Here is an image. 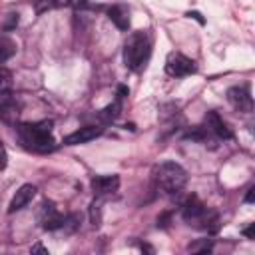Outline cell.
I'll return each mask as SVG.
<instances>
[{"label":"cell","instance_id":"cell-1","mask_svg":"<svg viewBox=\"0 0 255 255\" xmlns=\"http://www.w3.org/2000/svg\"><path fill=\"white\" fill-rule=\"evenodd\" d=\"M50 131H52L50 120H44L38 124H22L18 128L20 141L24 143V147L34 151H52L56 147V141Z\"/></svg>","mask_w":255,"mask_h":255},{"label":"cell","instance_id":"cell-2","mask_svg":"<svg viewBox=\"0 0 255 255\" xmlns=\"http://www.w3.org/2000/svg\"><path fill=\"white\" fill-rule=\"evenodd\" d=\"M149 54H151V40L145 32H133L124 44V62L133 72L145 66Z\"/></svg>","mask_w":255,"mask_h":255},{"label":"cell","instance_id":"cell-3","mask_svg":"<svg viewBox=\"0 0 255 255\" xmlns=\"http://www.w3.org/2000/svg\"><path fill=\"white\" fill-rule=\"evenodd\" d=\"M155 185L163 191V193H177L183 189V185L187 183V173L185 169L175 163V161H163L157 169H155Z\"/></svg>","mask_w":255,"mask_h":255},{"label":"cell","instance_id":"cell-4","mask_svg":"<svg viewBox=\"0 0 255 255\" xmlns=\"http://www.w3.org/2000/svg\"><path fill=\"white\" fill-rule=\"evenodd\" d=\"M195 70H197L195 62L183 54H169L165 60V72L173 78H183V76L195 74Z\"/></svg>","mask_w":255,"mask_h":255},{"label":"cell","instance_id":"cell-5","mask_svg":"<svg viewBox=\"0 0 255 255\" xmlns=\"http://www.w3.org/2000/svg\"><path fill=\"white\" fill-rule=\"evenodd\" d=\"M227 100H229V104L235 110H239L243 114H249L253 110V98H251V94H249V90L245 86H233V88H229L227 90Z\"/></svg>","mask_w":255,"mask_h":255},{"label":"cell","instance_id":"cell-6","mask_svg":"<svg viewBox=\"0 0 255 255\" xmlns=\"http://www.w3.org/2000/svg\"><path fill=\"white\" fill-rule=\"evenodd\" d=\"M102 131H104V128H100V126H84V128H80V129L68 133V135L64 137V143H66V145L88 143V141L96 139L98 135H102Z\"/></svg>","mask_w":255,"mask_h":255},{"label":"cell","instance_id":"cell-7","mask_svg":"<svg viewBox=\"0 0 255 255\" xmlns=\"http://www.w3.org/2000/svg\"><path fill=\"white\" fill-rule=\"evenodd\" d=\"M120 187V177L118 175H96L92 179V189L98 197H104V195H112L116 193Z\"/></svg>","mask_w":255,"mask_h":255},{"label":"cell","instance_id":"cell-8","mask_svg":"<svg viewBox=\"0 0 255 255\" xmlns=\"http://www.w3.org/2000/svg\"><path fill=\"white\" fill-rule=\"evenodd\" d=\"M36 191H38V189H36V185H32V183H24L22 187H18V191L14 193V197H12L10 205H8V213H14V211L24 209V207L34 199Z\"/></svg>","mask_w":255,"mask_h":255},{"label":"cell","instance_id":"cell-9","mask_svg":"<svg viewBox=\"0 0 255 255\" xmlns=\"http://www.w3.org/2000/svg\"><path fill=\"white\" fill-rule=\"evenodd\" d=\"M40 221H42V227L48 229V231H54V229H60L64 225V215L54 207V203H44L42 205V213H40Z\"/></svg>","mask_w":255,"mask_h":255},{"label":"cell","instance_id":"cell-10","mask_svg":"<svg viewBox=\"0 0 255 255\" xmlns=\"http://www.w3.org/2000/svg\"><path fill=\"white\" fill-rule=\"evenodd\" d=\"M207 209L197 197H189L183 205V219L185 221H205Z\"/></svg>","mask_w":255,"mask_h":255},{"label":"cell","instance_id":"cell-11","mask_svg":"<svg viewBox=\"0 0 255 255\" xmlns=\"http://www.w3.org/2000/svg\"><path fill=\"white\" fill-rule=\"evenodd\" d=\"M207 128H209L217 137H221V139H231V137H233V131H231L229 126L219 118L217 112H209V114H207Z\"/></svg>","mask_w":255,"mask_h":255},{"label":"cell","instance_id":"cell-12","mask_svg":"<svg viewBox=\"0 0 255 255\" xmlns=\"http://www.w3.org/2000/svg\"><path fill=\"white\" fill-rule=\"evenodd\" d=\"M0 116L4 120H12L14 116H18V102L12 94L6 92H0Z\"/></svg>","mask_w":255,"mask_h":255},{"label":"cell","instance_id":"cell-13","mask_svg":"<svg viewBox=\"0 0 255 255\" xmlns=\"http://www.w3.org/2000/svg\"><path fill=\"white\" fill-rule=\"evenodd\" d=\"M108 18L120 28V30H128L129 28V14L124 6H112L108 8Z\"/></svg>","mask_w":255,"mask_h":255},{"label":"cell","instance_id":"cell-14","mask_svg":"<svg viewBox=\"0 0 255 255\" xmlns=\"http://www.w3.org/2000/svg\"><path fill=\"white\" fill-rule=\"evenodd\" d=\"M72 0H36L34 2V10L36 14H44L48 10H54V8H66L70 6Z\"/></svg>","mask_w":255,"mask_h":255},{"label":"cell","instance_id":"cell-15","mask_svg":"<svg viewBox=\"0 0 255 255\" xmlns=\"http://www.w3.org/2000/svg\"><path fill=\"white\" fill-rule=\"evenodd\" d=\"M14 52H16V44H14L10 38L2 36V38H0V64L6 62V60H10V58L14 56Z\"/></svg>","mask_w":255,"mask_h":255},{"label":"cell","instance_id":"cell-16","mask_svg":"<svg viewBox=\"0 0 255 255\" xmlns=\"http://www.w3.org/2000/svg\"><path fill=\"white\" fill-rule=\"evenodd\" d=\"M120 102L122 100H116L112 106H108V108H104L102 112H100V120H104V122H114L116 118H118V114H120V110H122V106H120Z\"/></svg>","mask_w":255,"mask_h":255},{"label":"cell","instance_id":"cell-17","mask_svg":"<svg viewBox=\"0 0 255 255\" xmlns=\"http://www.w3.org/2000/svg\"><path fill=\"white\" fill-rule=\"evenodd\" d=\"M12 86V74L8 68L0 66V92H6Z\"/></svg>","mask_w":255,"mask_h":255},{"label":"cell","instance_id":"cell-18","mask_svg":"<svg viewBox=\"0 0 255 255\" xmlns=\"http://www.w3.org/2000/svg\"><path fill=\"white\" fill-rule=\"evenodd\" d=\"M211 241H207V239H203L201 243H197V245H189V251H201V253H207V251H211Z\"/></svg>","mask_w":255,"mask_h":255},{"label":"cell","instance_id":"cell-19","mask_svg":"<svg viewBox=\"0 0 255 255\" xmlns=\"http://www.w3.org/2000/svg\"><path fill=\"white\" fill-rule=\"evenodd\" d=\"M18 24V14H8V22L4 24V30H12Z\"/></svg>","mask_w":255,"mask_h":255},{"label":"cell","instance_id":"cell-20","mask_svg":"<svg viewBox=\"0 0 255 255\" xmlns=\"http://www.w3.org/2000/svg\"><path fill=\"white\" fill-rule=\"evenodd\" d=\"M4 167H6V151H4V145L0 141V169H4Z\"/></svg>","mask_w":255,"mask_h":255},{"label":"cell","instance_id":"cell-21","mask_svg":"<svg viewBox=\"0 0 255 255\" xmlns=\"http://www.w3.org/2000/svg\"><path fill=\"white\" fill-rule=\"evenodd\" d=\"M128 94H129V92H128L126 86H118V100H124Z\"/></svg>","mask_w":255,"mask_h":255},{"label":"cell","instance_id":"cell-22","mask_svg":"<svg viewBox=\"0 0 255 255\" xmlns=\"http://www.w3.org/2000/svg\"><path fill=\"white\" fill-rule=\"evenodd\" d=\"M30 251H32V253H44V255H48V249H46V247H42L40 243H36V245H34Z\"/></svg>","mask_w":255,"mask_h":255},{"label":"cell","instance_id":"cell-23","mask_svg":"<svg viewBox=\"0 0 255 255\" xmlns=\"http://www.w3.org/2000/svg\"><path fill=\"white\" fill-rule=\"evenodd\" d=\"M187 16H189V18H195L199 24H203V22H205V20L201 18V14H199V12H187Z\"/></svg>","mask_w":255,"mask_h":255},{"label":"cell","instance_id":"cell-24","mask_svg":"<svg viewBox=\"0 0 255 255\" xmlns=\"http://www.w3.org/2000/svg\"><path fill=\"white\" fill-rule=\"evenodd\" d=\"M253 193H255V187H249V191L245 195V203H251L253 201Z\"/></svg>","mask_w":255,"mask_h":255},{"label":"cell","instance_id":"cell-25","mask_svg":"<svg viewBox=\"0 0 255 255\" xmlns=\"http://www.w3.org/2000/svg\"><path fill=\"white\" fill-rule=\"evenodd\" d=\"M243 233H245V237H249V239H253V223H251V225H249V227H247V229H245Z\"/></svg>","mask_w":255,"mask_h":255}]
</instances>
